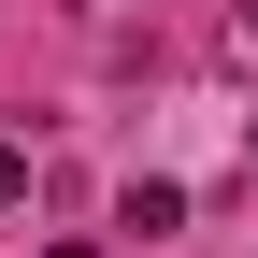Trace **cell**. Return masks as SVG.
Segmentation results:
<instances>
[{"label": "cell", "mask_w": 258, "mask_h": 258, "mask_svg": "<svg viewBox=\"0 0 258 258\" xmlns=\"http://www.w3.org/2000/svg\"><path fill=\"white\" fill-rule=\"evenodd\" d=\"M230 57H258V0H244V15H230Z\"/></svg>", "instance_id": "3957f363"}, {"label": "cell", "mask_w": 258, "mask_h": 258, "mask_svg": "<svg viewBox=\"0 0 258 258\" xmlns=\"http://www.w3.org/2000/svg\"><path fill=\"white\" fill-rule=\"evenodd\" d=\"M57 258H101V244H57Z\"/></svg>", "instance_id": "5b68a950"}, {"label": "cell", "mask_w": 258, "mask_h": 258, "mask_svg": "<svg viewBox=\"0 0 258 258\" xmlns=\"http://www.w3.org/2000/svg\"><path fill=\"white\" fill-rule=\"evenodd\" d=\"M115 230H144V244H172V230H186V186H172V172H144V186L115 201Z\"/></svg>", "instance_id": "6da1fadb"}, {"label": "cell", "mask_w": 258, "mask_h": 258, "mask_svg": "<svg viewBox=\"0 0 258 258\" xmlns=\"http://www.w3.org/2000/svg\"><path fill=\"white\" fill-rule=\"evenodd\" d=\"M15 201H29V158H15V144H0V215H15Z\"/></svg>", "instance_id": "7a4b0ae2"}, {"label": "cell", "mask_w": 258, "mask_h": 258, "mask_svg": "<svg viewBox=\"0 0 258 258\" xmlns=\"http://www.w3.org/2000/svg\"><path fill=\"white\" fill-rule=\"evenodd\" d=\"M244 172H258V115H244Z\"/></svg>", "instance_id": "277c9868"}]
</instances>
